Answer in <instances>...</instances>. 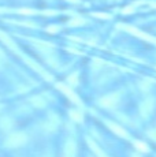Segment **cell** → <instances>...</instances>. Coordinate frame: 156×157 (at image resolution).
Instances as JSON below:
<instances>
[{
    "label": "cell",
    "instance_id": "2",
    "mask_svg": "<svg viewBox=\"0 0 156 157\" xmlns=\"http://www.w3.org/2000/svg\"><path fill=\"white\" fill-rule=\"evenodd\" d=\"M154 137L156 138V130H155V131H154Z\"/></svg>",
    "mask_w": 156,
    "mask_h": 157
},
{
    "label": "cell",
    "instance_id": "1",
    "mask_svg": "<svg viewBox=\"0 0 156 157\" xmlns=\"http://www.w3.org/2000/svg\"><path fill=\"white\" fill-rule=\"evenodd\" d=\"M111 128H112L115 132H118V134H121L122 137H126V131H125V130H122L121 127H118V126H115V124L112 126V124H111Z\"/></svg>",
    "mask_w": 156,
    "mask_h": 157
}]
</instances>
